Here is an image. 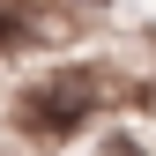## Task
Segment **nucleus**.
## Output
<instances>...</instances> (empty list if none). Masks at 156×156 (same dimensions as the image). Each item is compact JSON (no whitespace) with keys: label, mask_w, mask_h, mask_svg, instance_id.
Segmentation results:
<instances>
[{"label":"nucleus","mask_w":156,"mask_h":156,"mask_svg":"<svg viewBox=\"0 0 156 156\" xmlns=\"http://www.w3.org/2000/svg\"><path fill=\"white\" fill-rule=\"evenodd\" d=\"M74 119H82V89H74V82H52L45 97H37V126H45V134H67Z\"/></svg>","instance_id":"nucleus-1"}]
</instances>
